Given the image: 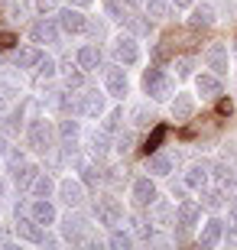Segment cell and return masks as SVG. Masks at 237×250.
<instances>
[{"label":"cell","mask_w":237,"mask_h":250,"mask_svg":"<svg viewBox=\"0 0 237 250\" xmlns=\"http://www.w3.org/2000/svg\"><path fill=\"white\" fill-rule=\"evenodd\" d=\"M143 91L153 98V101H166V98H172L175 94V82H172V75L166 72L163 65H150L143 72Z\"/></svg>","instance_id":"cell-1"},{"label":"cell","mask_w":237,"mask_h":250,"mask_svg":"<svg viewBox=\"0 0 237 250\" xmlns=\"http://www.w3.org/2000/svg\"><path fill=\"white\" fill-rule=\"evenodd\" d=\"M55 137H59V133L52 130V124H49L46 117H33V121H29V127H26L29 149H36V153H49L52 143H55Z\"/></svg>","instance_id":"cell-2"},{"label":"cell","mask_w":237,"mask_h":250,"mask_svg":"<svg viewBox=\"0 0 237 250\" xmlns=\"http://www.w3.org/2000/svg\"><path fill=\"white\" fill-rule=\"evenodd\" d=\"M108 91H94V88H88V91L78 94V114L82 117H88V121H98V117H104L108 114Z\"/></svg>","instance_id":"cell-3"},{"label":"cell","mask_w":237,"mask_h":250,"mask_svg":"<svg viewBox=\"0 0 237 250\" xmlns=\"http://www.w3.org/2000/svg\"><path fill=\"white\" fill-rule=\"evenodd\" d=\"M94 214H98V224L117 228V224L124 221V205H120L114 195H104V198H98V205H94Z\"/></svg>","instance_id":"cell-4"},{"label":"cell","mask_w":237,"mask_h":250,"mask_svg":"<svg viewBox=\"0 0 237 250\" xmlns=\"http://www.w3.org/2000/svg\"><path fill=\"white\" fill-rule=\"evenodd\" d=\"M110 52H114V59H117L120 65H137L140 62V42L133 33H127V36H117L114 39V46H110Z\"/></svg>","instance_id":"cell-5"},{"label":"cell","mask_w":237,"mask_h":250,"mask_svg":"<svg viewBox=\"0 0 237 250\" xmlns=\"http://www.w3.org/2000/svg\"><path fill=\"white\" fill-rule=\"evenodd\" d=\"M104 91L110 94V98H127V91H130V82H127V65H110L108 72H104Z\"/></svg>","instance_id":"cell-6"},{"label":"cell","mask_w":237,"mask_h":250,"mask_svg":"<svg viewBox=\"0 0 237 250\" xmlns=\"http://www.w3.org/2000/svg\"><path fill=\"white\" fill-rule=\"evenodd\" d=\"M130 198H133V205H140V208H150V205L159 198V188L153 186L150 176H140V179L130 182Z\"/></svg>","instance_id":"cell-7"},{"label":"cell","mask_w":237,"mask_h":250,"mask_svg":"<svg viewBox=\"0 0 237 250\" xmlns=\"http://www.w3.org/2000/svg\"><path fill=\"white\" fill-rule=\"evenodd\" d=\"M13 231H17L20 241H29V244H43V241H46L43 224H39L33 214H20V211H17V224H13Z\"/></svg>","instance_id":"cell-8"},{"label":"cell","mask_w":237,"mask_h":250,"mask_svg":"<svg viewBox=\"0 0 237 250\" xmlns=\"http://www.w3.org/2000/svg\"><path fill=\"white\" fill-rule=\"evenodd\" d=\"M59 29H62L65 36L85 33V29H88V17L82 13V7H65V10H59Z\"/></svg>","instance_id":"cell-9"},{"label":"cell","mask_w":237,"mask_h":250,"mask_svg":"<svg viewBox=\"0 0 237 250\" xmlns=\"http://www.w3.org/2000/svg\"><path fill=\"white\" fill-rule=\"evenodd\" d=\"M29 36H33V42H46V46H52V42H59V36H62V29H59V20L39 17L36 23L29 26Z\"/></svg>","instance_id":"cell-10"},{"label":"cell","mask_w":237,"mask_h":250,"mask_svg":"<svg viewBox=\"0 0 237 250\" xmlns=\"http://www.w3.org/2000/svg\"><path fill=\"white\" fill-rule=\"evenodd\" d=\"M201 221V202H195V198H182V202L175 205V224L179 228H195V224Z\"/></svg>","instance_id":"cell-11"},{"label":"cell","mask_w":237,"mask_h":250,"mask_svg":"<svg viewBox=\"0 0 237 250\" xmlns=\"http://www.w3.org/2000/svg\"><path fill=\"white\" fill-rule=\"evenodd\" d=\"M169 114H172L175 124H185L195 117V98L189 91H175L172 94V104H169Z\"/></svg>","instance_id":"cell-12"},{"label":"cell","mask_w":237,"mask_h":250,"mask_svg":"<svg viewBox=\"0 0 237 250\" xmlns=\"http://www.w3.org/2000/svg\"><path fill=\"white\" fill-rule=\"evenodd\" d=\"M59 198H62V205H68V208H78V205L85 202V182L82 179H62V182H59Z\"/></svg>","instance_id":"cell-13"},{"label":"cell","mask_w":237,"mask_h":250,"mask_svg":"<svg viewBox=\"0 0 237 250\" xmlns=\"http://www.w3.org/2000/svg\"><path fill=\"white\" fill-rule=\"evenodd\" d=\"M228 46L224 42H211L208 49H205V65H208L215 75H228Z\"/></svg>","instance_id":"cell-14"},{"label":"cell","mask_w":237,"mask_h":250,"mask_svg":"<svg viewBox=\"0 0 237 250\" xmlns=\"http://www.w3.org/2000/svg\"><path fill=\"white\" fill-rule=\"evenodd\" d=\"M224 228H228V224L221 221V218H208V221L201 224V231H198L201 247H218V244L224 241Z\"/></svg>","instance_id":"cell-15"},{"label":"cell","mask_w":237,"mask_h":250,"mask_svg":"<svg viewBox=\"0 0 237 250\" xmlns=\"http://www.w3.org/2000/svg\"><path fill=\"white\" fill-rule=\"evenodd\" d=\"M195 91L201 94V98H208V101H215V98H221V75H215V72H201V75H195Z\"/></svg>","instance_id":"cell-16"},{"label":"cell","mask_w":237,"mask_h":250,"mask_svg":"<svg viewBox=\"0 0 237 250\" xmlns=\"http://www.w3.org/2000/svg\"><path fill=\"white\" fill-rule=\"evenodd\" d=\"M29 214L36 218L43 228H52L55 221H59V211H55L52 198H33V205H29Z\"/></svg>","instance_id":"cell-17"},{"label":"cell","mask_w":237,"mask_h":250,"mask_svg":"<svg viewBox=\"0 0 237 250\" xmlns=\"http://www.w3.org/2000/svg\"><path fill=\"white\" fill-rule=\"evenodd\" d=\"M62 237L68 244H85L88 241V221L85 218H62Z\"/></svg>","instance_id":"cell-18"},{"label":"cell","mask_w":237,"mask_h":250,"mask_svg":"<svg viewBox=\"0 0 237 250\" xmlns=\"http://www.w3.org/2000/svg\"><path fill=\"white\" fill-rule=\"evenodd\" d=\"M59 146L65 149V153H72L75 146H78V137H82V127H78V121H72V117H65L62 124H59Z\"/></svg>","instance_id":"cell-19"},{"label":"cell","mask_w":237,"mask_h":250,"mask_svg":"<svg viewBox=\"0 0 237 250\" xmlns=\"http://www.w3.org/2000/svg\"><path fill=\"white\" fill-rule=\"evenodd\" d=\"M215 20H218V13H215L211 3H195V7H192V17H189V26L192 29H205V26H211Z\"/></svg>","instance_id":"cell-20"},{"label":"cell","mask_w":237,"mask_h":250,"mask_svg":"<svg viewBox=\"0 0 237 250\" xmlns=\"http://www.w3.org/2000/svg\"><path fill=\"white\" fill-rule=\"evenodd\" d=\"M208 179H211V172H208V166H205V163H192L189 172H185V188L201 192V188H208Z\"/></svg>","instance_id":"cell-21"},{"label":"cell","mask_w":237,"mask_h":250,"mask_svg":"<svg viewBox=\"0 0 237 250\" xmlns=\"http://www.w3.org/2000/svg\"><path fill=\"white\" fill-rule=\"evenodd\" d=\"M146 169H150V176L166 179V176L175 169V163H172V156H169V153H150V163H146Z\"/></svg>","instance_id":"cell-22"},{"label":"cell","mask_w":237,"mask_h":250,"mask_svg":"<svg viewBox=\"0 0 237 250\" xmlns=\"http://www.w3.org/2000/svg\"><path fill=\"white\" fill-rule=\"evenodd\" d=\"M75 62L82 65L85 72H94V68H101V49L88 42V46H82L78 52H75Z\"/></svg>","instance_id":"cell-23"},{"label":"cell","mask_w":237,"mask_h":250,"mask_svg":"<svg viewBox=\"0 0 237 250\" xmlns=\"http://www.w3.org/2000/svg\"><path fill=\"white\" fill-rule=\"evenodd\" d=\"M29 192H33V198H52V192H59V182L49 172H39L36 182L29 186Z\"/></svg>","instance_id":"cell-24"},{"label":"cell","mask_w":237,"mask_h":250,"mask_svg":"<svg viewBox=\"0 0 237 250\" xmlns=\"http://www.w3.org/2000/svg\"><path fill=\"white\" fill-rule=\"evenodd\" d=\"M39 169L33 166V163H17V172H13V182H17V188H29L33 182H36Z\"/></svg>","instance_id":"cell-25"},{"label":"cell","mask_w":237,"mask_h":250,"mask_svg":"<svg viewBox=\"0 0 237 250\" xmlns=\"http://www.w3.org/2000/svg\"><path fill=\"white\" fill-rule=\"evenodd\" d=\"M108 149H110V137H108V130H104V127L94 130L91 137H88V153H91V156H104Z\"/></svg>","instance_id":"cell-26"},{"label":"cell","mask_w":237,"mask_h":250,"mask_svg":"<svg viewBox=\"0 0 237 250\" xmlns=\"http://www.w3.org/2000/svg\"><path fill=\"white\" fill-rule=\"evenodd\" d=\"M150 214H153V218L163 224V228H166L169 221L175 224V205H169V202H159V198H156V202L150 205Z\"/></svg>","instance_id":"cell-27"},{"label":"cell","mask_w":237,"mask_h":250,"mask_svg":"<svg viewBox=\"0 0 237 250\" xmlns=\"http://www.w3.org/2000/svg\"><path fill=\"white\" fill-rule=\"evenodd\" d=\"M85 75H88V72H85L78 62H75V65L68 62V65L62 68V82H65V88H82V84H85Z\"/></svg>","instance_id":"cell-28"},{"label":"cell","mask_w":237,"mask_h":250,"mask_svg":"<svg viewBox=\"0 0 237 250\" xmlns=\"http://www.w3.org/2000/svg\"><path fill=\"white\" fill-rule=\"evenodd\" d=\"M39 56H43L39 49H17V52H13V65H17V68H36Z\"/></svg>","instance_id":"cell-29"},{"label":"cell","mask_w":237,"mask_h":250,"mask_svg":"<svg viewBox=\"0 0 237 250\" xmlns=\"http://www.w3.org/2000/svg\"><path fill=\"white\" fill-rule=\"evenodd\" d=\"M75 166H78V172H82V182H85V188H88V186L94 188V186L101 182V179H104V176H101V169H98V166H91V163H82V159H78Z\"/></svg>","instance_id":"cell-30"},{"label":"cell","mask_w":237,"mask_h":250,"mask_svg":"<svg viewBox=\"0 0 237 250\" xmlns=\"http://www.w3.org/2000/svg\"><path fill=\"white\" fill-rule=\"evenodd\" d=\"M146 13L153 20H166L172 13V0H146Z\"/></svg>","instance_id":"cell-31"},{"label":"cell","mask_w":237,"mask_h":250,"mask_svg":"<svg viewBox=\"0 0 237 250\" xmlns=\"http://www.w3.org/2000/svg\"><path fill=\"white\" fill-rule=\"evenodd\" d=\"M108 244H110V247H117V250H127L130 244H133V234H130V231H120V224H117V228H110Z\"/></svg>","instance_id":"cell-32"},{"label":"cell","mask_w":237,"mask_h":250,"mask_svg":"<svg viewBox=\"0 0 237 250\" xmlns=\"http://www.w3.org/2000/svg\"><path fill=\"white\" fill-rule=\"evenodd\" d=\"M221 205H224V192H221V188H208V192L201 195V208H208V211H218Z\"/></svg>","instance_id":"cell-33"},{"label":"cell","mask_w":237,"mask_h":250,"mask_svg":"<svg viewBox=\"0 0 237 250\" xmlns=\"http://www.w3.org/2000/svg\"><path fill=\"white\" fill-rule=\"evenodd\" d=\"M130 121L137 124V127H150L156 117H153V111H146V104H137V107L130 111Z\"/></svg>","instance_id":"cell-34"},{"label":"cell","mask_w":237,"mask_h":250,"mask_svg":"<svg viewBox=\"0 0 237 250\" xmlns=\"http://www.w3.org/2000/svg\"><path fill=\"white\" fill-rule=\"evenodd\" d=\"M124 0H104V17L108 20H127V13H124Z\"/></svg>","instance_id":"cell-35"},{"label":"cell","mask_w":237,"mask_h":250,"mask_svg":"<svg viewBox=\"0 0 237 250\" xmlns=\"http://www.w3.org/2000/svg\"><path fill=\"white\" fill-rule=\"evenodd\" d=\"M29 13V0H7V17L10 20H23Z\"/></svg>","instance_id":"cell-36"},{"label":"cell","mask_w":237,"mask_h":250,"mask_svg":"<svg viewBox=\"0 0 237 250\" xmlns=\"http://www.w3.org/2000/svg\"><path fill=\"white\" fill-rule=\"evenodd\" d=\"M36 75H39V78H52V75H55V59L52 56H39Z\"/></svg>","instance_id":"cell-37"},{"label":"cell","mask_w":237,"mask_h":250,"mask_svg":"<svg viewBox=\"0 0 237 250\" xmlns=\"http://www.w3.org/2000/svg\"><path fill=\"white\" fill-rule=\"evenodd\" d=\"M124 23H130L133 33H150V29H153V17H150V13H146V20L143 17H127Z\"/></svg>","instance_id":"cell-38"},{"label":"cell","mask_w":237,"mask_h":250,"mask_svg":"<svg viewBox=\"0 0 237 250\" xmlns=\"http://www.w3.org/2000/svg\"><path fill=\"white\" fill-rule=\"evenodd\" d=\"M172 65H175V75H179V78H189L192 68H195V59H192V56H179Z\"/></svg>","instance_id":"cell-39"},{"label":"cell","mask_w":237,"mask_h":250,"mask_svg":"<svg viewBox=\"0 0 237 250\" xmlns=\"http://www.w3.org/2000/svg\"><path fill=\"white\" fill-rule=\"evenodd\" d=\"M108 121H104V130L108 133H117L120 130V124H124V111H110V114H104Z\"/></svg>","instance_id":"cell-40"},{"label":"cell","mask_w":237,"mask_h":250,"mask_svg":"<svg viewBox=\"0 0 237 250\" xmlns=\"http://www.w3.org/2000/svg\"><path fill=\"white\" fill-rule=\"evenodd\" d=\"M114 149H117V153H130V149H133V133H117V140H114Z\"/></svg>","instance_id":"cell-41"},{"label":"cell","mask_w":237,"mask_h":250,"mask_svg":"<svg viewBox=\"0 0 237 250\" xmlns=\"http://www.w3.org/2000/svg\"><path fill=\"white\" fill-rule=\"evenodd\" d=\"M88 29H91V33H94L98 39L108 36V26H104V20H88Z\"/></svg>","instance_id":"cell-42"},{"label":"cell","mask_w":237,"mask_h":250,"mask_svg":"<svg viewBox=\"0 0 237 250\" xmlns=\"http://www.w3.org/2000/svg\"><path fill=\"white\" fill-rule=\"evenodd\" d=\"M33 3H36L39 13H52V10L59 7V0H33Z\"/></svg>","instance_id":"cell-43"},{"label":"cell","mask_w":237,"mask_h":250,"mask_svg":"<svg viewBox=\"0 0 237 250\" xmlns=\"http://www.w3.org/2000/svg\"><path fill=\"white\" fill-rule=\"evenodd\" d=\"M166 59H169V49H166V46H156L153 49V65H163Z\"/></svg>","instance_id":"cell-44"},{"label":"cell","mask_w":237,"mask_h":250,"mask_svg":"<svg viewBox=\"0 0 237 250\" xmlns=\"http://www.w3.org/2000/svg\"><path fill=\"white\" fill-rule=\"evenodd\" d=\"M7 149H10V137L0 130V153H7Z\"/></svg>","instance_id":"cell-45"},{"label":"cell","mask_w":237,"mask_h":250,"mask_svg":"<svg viewBox=\"0 0 237 250\" xmlns=\"http://www.w3.org/2000/svg\"><path fill=\"white\" fill-rule=\"evenodd\" d=\"M228 218H231V224L237 228V205H228Z\"/></svg>","instance_id":"cell-46"},{"label":"cell","mask_w":237,"mask_h":250,"mask_svg":"<svg viewBox=\"0 0 237 250\" xmlns=\"http://www.w3.org/2000/svg\"><path fill=\"white\" fill-rule=\"evenodd\" d=\"M172 7H179V10H185V7H195V0H172Z\"/></svg>","instance_id":"cell-47"},{"label":"cell","mask_w":237,"mask_h":250,"mask_svg":"<svg viewBox=\"0 0 237 250\" xmlns=\"http://www.w3.org/2000/svg\"><path fill=\"white\" fill-rule=\"evenodd\" d=\"M91 3H94V0H72V7H82V10H85V7H91Z\"/></svg>","instance_id":"cell-48"},{"label":"cell","mask_w":237,"mask_h":250,"mask_svg":"<svg viewBox=\"0 0 237 250\" xmlns=\"http://www.w3.org/2000/svg\"><path fill=\"white\" fill-rule=\"evenodd\" d=\"M127 7H146V0H124Z\"/></svg>","instance_id":"cell-49"},{"label":"cell","mask_w":237,"mask_h":250,"mask_svg":"<svg viewBox=\"0 0 237 250\" xmlns=\"http://www.w3.org/2000/svg\"><path fill=\"white\" fill-rule=\"evenodd\" d=\"M3 107H7V98H3V91H0V114H3Z\"/></svg>","instance_id":"cell-50"},{"label":"cell","mask_w":237,"mask_h":250,"mask_svg":"<svg viewBox=\"0 0 237 250\" xmlns=\"http://www.w3.org/2000/svg\"><path fill=\"white\" fill-rule=\"evenodd\" d=\"M3 195H7V186H3V182H0V202H3Z\"/></svg>","instance_id":"cell-51"},{"label":"cell","mask_w":237,"mask_h":250,"mask_svg":"<svg viewBox=\"0 0 237 250\" xmlns=\"http://www.w3.org/2000/svg\"><path fill=\"white\" fill-rule=\"evenodd\" d=\"M234 52H237V42H234Z\"/></svg>","instance_id":"cell-52"}]
</instances>
